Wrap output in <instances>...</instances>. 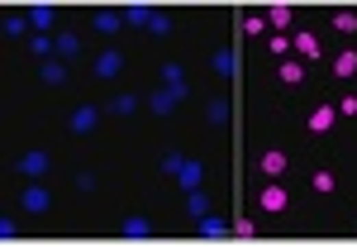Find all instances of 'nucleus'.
Instances as JSON below:
<instances>
[{"label":"nucleus","mask_w":357,"mask_h":248,"mask_svg":"<svg viewBox=\"0 0 357 248\" xmlns=\"http://www.w3.org/2000/svg\"><path fill=\"white\" fill-rule=\"evenodd\" d=\"M281 82H286V86H300V82H305V62H300V58H286V62H281Z\"/></svg>","instance_id":"nucleus-14"},{"label":"nucleus","mask_w":357,"mask_h":248,"mask_svg":"<svg viewBox=\"0 0 357 248\" xmlns=\"http://www.w3.org/2000/svg\"><path fill=\"white\" fill-rule=\"evenodd\" d=\"M243 34H253V38H258V34H267V19H258V14H253V19H243Z\"/></svg>","instance_id":"nucleus-32"},{"label":"nucleus","mask_w":357,"mask_h":248,"mask_svg":"<svg viewBox=\"0 0 357 248\" xmlns=\"http://www.w3.org/2000/svg\"><path fill=\"white\" fill-rule=\"evenodd\" d=\"M172 106H177L172 91H153V96H148V110H153V115H172Z\"/></svg>","instance_id":"nucleus-19"},{"label":"nucleus","mask_w":357,"mask_h":248,"mask_svg":"<svg viewBox=\"0 0 357 248\" xmlns=\"http://www.w3.org/2000/svg\"><path fill=\"white\" fill-rule=\"evenodd\" d=\"M267 24L276 34H286V29L295 24V10H291V5H267Z\"/></svg>","instance_id":"nucleus-7"},{"label":"nucleus","mask_w":357,"mask_h":248,"mask_svg":"<svg viewBox=\"0 0 357 248\" xmlns=\"http://www.w3.org/2000/svg\"><path fill=\"white\" fill-rule=\"evenodd\" d=\"M338 115H357V91H353V96H343V101H338Z\"/></svg>","instance_id":"nucleus-34"},{"label":"nucleus","mask_w":357,"mask_h":248,"mask_svg":"<svg viewBox=\"0 0 357 248\" xmlns=\"http://www.w3.org/2000/svg\"><path fill=\"white\" fill-rule=\"evenodd\" d=\"M291 43H295V58H300V62H319V38H315L310 29H295Z\"/></svg>","instance_id":"nucleus-2"},{"label":"nucleus","mask_w":357,"mask_h":248,"mask_svg":"<svg viewBox=\"0 0 357 248\" xmlns=\"http://www.w3.org/2000/svg\"><path fill=\"white\" fill-rule=\"evenodd\" d=\"M181 167H186V153H167V158H162V172H167V177H177Z\"/></svg>","instance_id":"nucleus-30"},{"label":"nucleus","mask_w":357,"mask_h":248,"mask_svg":"<svg viewBox=\"0 0 357 248\" xmlns=\"http://www.w3.org/2000/svg\"><path fill=\"white\" fill-rule=\"evenodd\" d=\"M334 29H338V34H353V29H357V14H353V10H338V14H334Z\"/></svg>","instance_id":"nucleus-27"},{"label":"nucleus","mask_w":357,"mask_h":248,"mask_svg":"<svg viewBox=\"0 0 357 248\" xmlns=\"http://www.w3.org/2000/svg\"><path fill=\"white\" fill-rule=\"evenodd\" d=\"M258 201H262V210H267V215H281V210L291 206V196H286V186H267V191H262Z\"/></svg>","instance_id":"nucleus-6"},{"label":"nucleus","mask_w":357,"mask_h":248,"mask_svg":"<svg viewBox=\"0 0 357 248\" xmlns=\"http://www.w3.org/2000/svg\"><path fill=\"white\" fill-rule=\"evenodd\" d=\"M43 82H48V86H62V82H67V67L48 58V62H43Z\"/></svg>","instance_id":"nucleus-24"},{"label":"nucleus","mask_w":357,"mask_h":248,"mask_svg":"<svg viewBox=\"0 0 357 248\" xmlns=\"http://www.w3.org/2000/svg\"><path fill=\"white\" fill-rule=\"evenodd\" d=\"M148 34H158V38H167V34H172V19H167V14L158 10V14L148 19Z\"/></svg>","instance_id":"nucleus-26"},{"label":"nucleus","mask_w":357,"mask_h":248,"mask_svg":"<svg viewBox=\"0 0 357 248\" xmlns=\"http://www.w3.org/2000/svg\"><path fill=\"white\" fill-rule=\"evenodd\" d=\"M186 210H190V220H205V215H210V196H205V191H190V196H186Z\"/></svg>","instance_id":"nucleus-20"},{"label":"nucleus","mask_w":357,"mask_h":248,"mask_svg":"<svg viewBox=\"0 0 357 248\" xmlns=\"http://www.w3.org/2000/svg\"><path fill=\"white\" fill-rule=\"evenodd\" d=\"M67 124H72V134H90V129L100 124V110H95V106H77Z\"/></svg>","instance_id":"nucleus-5"},{"label":"nucleus","mask_w":357,"mask_h":248,"mask_svg":"<svg viewBox=\"0 0 357 248\" xmlns=\"http://www.w3.org/2000/svg\"><path fill=\"white\" fill-rule=\"evenodd\" d=\"M53 14H58L53 5H29V24H34L38 34H48V29H53Z\"/></svg>","instance_id":"nucleus-10"},{"label":"nucleus","mask_w":357,"mask_h":248,"mask_svg":"<svg viewBox=\"0 0 357 248\" xmlns=\"http://www.w3.org/2000/svg\"><path fill=\"white\" fill-rule=\"evenodd\" d=\"M214 72L229 77V72H234V53H214Z\"/></svg>","instance_id":"nucleus-31"},{"label":"nucleus","mask_w":357,"mask_h":248,"mask_svg":"<svg viewBox=\"0 0 357 248\" xmlns=\"http://www.w3.org/2000/svg\"><path fill=\"white\" fill-rule=\"evenodd\" d=\"M334 72H338V77H357V48H343V53L334 58Z\"/></svg>","instance_id":"nucleus-17"},{"label":"nucleus","mask_w":357,"mask_h":248,"mask_svg":"<svg viewBox=\"0 0 357 248\" xmlns=\"http://www.w3.org/2000/svg\"><path fill=\"white\" fill-rule=\"evenodd\" d=\"M29 53H34V58H43V62H48V58H53V53H58V43H53V38H48V34H34V38H29Z\"/></svg>","instance_id":"nucleus-18"},{"label":"nucleus","mask_w":357,"mask_h":248,"mask_svg":"<svg viewBox=\"0 0 357 248\" xmlns=\"http://www.w3.org/2000/svg\"><path fill=\"white\" fill-rule=\"evenodd\" d=\"M148 234H153V225L143 215H124V239H148Z\"/></svg>","instance_id":"nucleus-15"},{"label":"nucleus","mask_w":357,"mask_h":248,"mask_svg":"<svg viewBox=\"0 0 357 248\" xmlns=\"http://www.w3.org/2000/svg\"><path fill=\"white\" fill-rule=\"evenodd\" d=\"M58 53H62V58H72V53H82V43H77V34H58Z\"/></svg>","instance_id":"nucleus-28"},{"label":"nucleus","mask_w":357,"mask_h":248,"mask_svg":"<svg viewBox=\"0 0 357 248\" xmlns=\"http://www.w3.org/2000/svg\"><path fill=\"white\" fill-rule=\"evenodd\" d=\"M334 120H338V106H315V110H310V129H315V134L334 129Z\"/></svg>","instance_id":"nucleus-8"},{"label":"nucleus","mask_w":357,"mask_h":248,"mask_svg":"<svg viewBox=\"0 0 357 248\" xmlns=\"http://www.w3.org/2000/svg\"><path fill=\"white\" fill-rule=\"evenodd\" d=\"M14 167H19V172H24V177H34V182H38V177H43V172H48V167H53V158H48V153H43V148H29V153H24V158H19V162H14Z\"/></svg>","instance_id":"nucleus-1"},{"label":"nucleus","mask_w":357,"mask_h":248,"mask_svg":"<svg viewBox=\"0 0 357 248\" xmlns=\"http://www.w3.org/2000/svg\"><path fill=\"white\" fill-rule=\"evenodd\" d=\"M19 201H24V210H34V215H43L53 196H48V186H43V182H34V186H24V196H19Z\"/></svg>","instance_id":"nucleus-4"},{"label":"nucleus","mask_w":357,"mask_h":248,"mask_svg":"<svg viewBox=\"0 0 357 248\" xmlns=\"http://www.w3.org/2000/svg\"><path fill=\"white\" fill-rule=\"evenodd\" d=\"M267 48H271V53H276V58H281V62H286V58L295 53V43H291V34H271V38H267Z\"/></svg>","instance_id":"nucleus-22"},{"label":"nucleus","mask_w":357,"mask_h":248,"mask_svg":"<svg viewBox=\"0 0 357 248\" xmlns=\"http://www.w3.org/2000/svg\"><path fill=\"white\" fill-rule=\"evenodd\" d=\"M119 14H124V24H134V29H148V19H153L158 10H153V5H124Z\"/></svg>","instance_id":"nucleus-9"},{"label":"nucleus","mask_w":357,"mask_h":248,"mask_svg":"<svg viewBox=\"0 0 357 248\" xmlns=\"http://www.w3.org/2000/svg\"><path fill=\"white\" fill-rule=\"evenodd\" d=\"M210 120H214V124L229 120V101H214V106H210Z\"/></svg>","instance_id":"nucleus-33"},{"label":"nucleus","mask_w":357,"mask_h":248,"mask_svg":"<svg viewBox=\"0 0 357 248\" xmlns=\"http://www.w3.org/2000/svg\"><path fill=\"white\" fill-rule=\"evenodd\" d=\"M162 82H167V91H172V96H186V72H181L177 62H167V67H162Z\"/></svg>","instance_id":"nucleus-11"},{"label":"nucleus","mask_w":357,"mask_h":248,"mask_svg":"<svg viewBox=\"0 0 357 248\" xmlns=\"http://www.w3.org/2000/svg\"><path fill=\"white\" fill-rule=\"evenodd\" d=\"M258 167H262L267 177H281L291 162H286V153H281V148H271V153H262V162H258Z\"/></svg>","instance_id":"nucleus-12"},{"label":"nucleus","mask_w":357,"mask_h":248,"mask_svg":"<svg viewBox=\"0 0 357 248\" xmlns=\"http://www.w3.org/2000/svg\"><path fill=\"white\" fill-rule=\"evenodd\" d=\"M119 67H124L119 53H100V58H95V77H119Z\"/></svg>","instance_id":"nucleus-13"},{"label":"nucleus","mask_w":357,"mask_h":248,"mask_svg":"<svg viewBox=\"0 0 357 248\" xmlns=\"http://www.w3.org/2000/svg\"><path fill=\"white\" fill-rule=\"evenodd\" d=\"M195 225H200V239H224V234H229V225H224L219 215H205V220H195Z\"/></svg>","instance_id":"nucleus-16"},{"label":"nucleus","mask_w":357,"mask_h":248,"mask_svg":"<svg viewBox=\"0 0 357 248\" xmlns=\"http://www.w3.org/2000/svg\"><path fill=\"white\" fill-rule=\"evenodd\" d=\"M110 110H114V115H134V110H138V101H134V96H114V101H110Z\"/></svg>","instance_id":"nucleus-29"},{"label":"nucleus","mask_w":357,"mask_h":248,"mask_svg":"<svg viewBox=\"0 0 357 248\" xmlns=\"http://www.w3.org/2000/svg\"><path fill=\"white\" fill-rule=\"evenodd\" d=\"M310 186H315V191H319V196H329V191H334V186H338V177H334V172H324V167H319V172H315V177H310Z\"/></svg>","instance_id":"nucleus-25"},{"label":"nucleus","mask_w":357,"mask_h":248,"mask_svg":"<svg viewBox=\"0 0 357 248\" xmlns=\"http://www.w3.org/2000/svg\"><path fill=\"white\" fill-rule=\"evenodd\" d=\"M119 24H124V14H114V10H100V14H95V29H100V34H114Z\"/></svg>","instance_id":"nucleus-23"},{"label":"nucleus","mask_w":357,"mask_h":248,"mask_svg":"<svg viewBox=\"0 0 357 248\" xmlns=\"http://www.w3.org/2000/svg\"><path fill=\"white\" fill-rule=\"evenodd\" d=\"M200 182H205V162H190V158H186V167L177 172V186L190 196V191H200Z\"/></svg>","instance_id":"nucleus-3"},{"label":"nucleus","mask_w":357,"mask_h":248,"mask_svg":"<svg viewBox=\"0 0 357 248\" xmlns=\"http://www.w3.org/2000/svg\"><path fill=\"white\" fill-rule=\"evenodd\" d=\"M29 29H34V24H29L24 14H5V38H24Z\"/></svg>","instance_id":"nucleus-21"}]
</instances>
